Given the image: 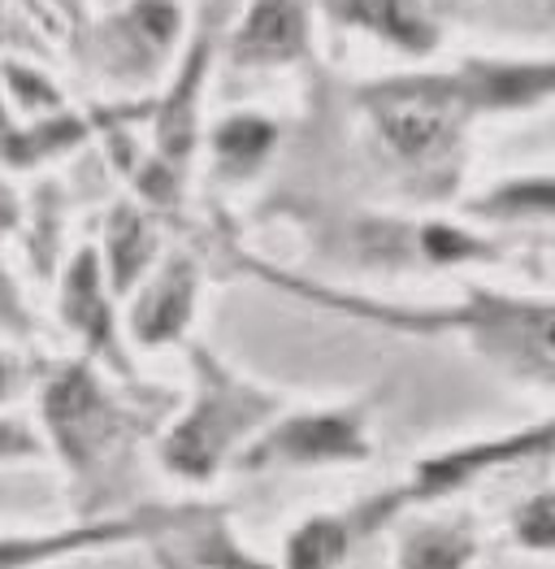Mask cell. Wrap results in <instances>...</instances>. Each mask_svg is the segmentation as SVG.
<instances>
[{"label": "cell", "instance_id": "1", "mask_svg": "<svg viewBox=\"0 0 555 569\" xmlns=\"http://www.w3.org/2000/svg\"><path fill=\"white\" fill-rule=\"evenodd\" d=\"M44 413H48V427L57 435V443L65 448L70 461H92L95 452L113 439L118 430V413L104 405L100 387L92 382V375L83 366L65 370L61 379L48 387V400H44Z\"/></svg>", "mask_w": 555, "mask_h": 569}, {"label": "cell", "instance_id": "2", "mask_svg": "<svg viewBox=\"0 0 555 569\" xmlns=\"http://www.w3.org/2000/svg\"><path fill=\"white\" fill-rule=\"evenodd\" d=\"M256 405L261 400H252L248 391L231 387L226 379H213V396H204V405L195 409V418L186 427H179V435L165 448V461L191 478L209 475L218 466L226 439L256 418Z\"/></svg>", "mask_w": 555, "mask_h": 569}, {"label": "cell", "instance_id": "3", "mask_svg": "<svg viewBox=\"0 0 555 569\" xmlns=\"http://www.w3.org/2000/svg\"><path fill=\"white\" fill-rule=\"evenodd\" d=\"M361 430L356 418H295L274 430L252 461H334V457H361Z\"/></svg>", "mask_w": 555, "mask_h": 569}, {"label": "cell", "instance_id": "4", "mask_svg": "<svg viewBox=\"0 0 555 569\" xmlns=\"http://www.w3.org/2000/svg\"><path fill=\"white\" fill-rule=\"evenodd\" d=\"M304 48V22L291 0H256L248 13L239 40H234V61H286Z\"/></svg>", "mask_w": 555, "mask_h": 569}, {"label": "cell", "instance_id": "5", "mask_svg": "<svg viewBox=\"0 0 555 569\" xmlns=\"http://www.w3.org/2000/svg\"><path fill=\"white\" fill-rule=\"evenodd\" d=\"M382 127L404 152H430L456 131V118L443 104V96H404L382 109Z\"/></svg>", "mask_w": 555, "mask_h": 569}, {"label": "cell", "instance_id": "6", "mask_svg": "<svg viewBox=\"0 0 555 569\" xmlns=\"http://www.w3.org/2000/svg\"><path fill=\"white\" fill-rule=\"evenodd\" d=\"M334 9H339V18L361 22V27H370L377 36L395 40L400 48L425 52V48L434 44L430 22L416 13L413 4H404V0H334Z\"/></svg>", "mask_w": 555, "mask_h": 569}, {"label": "cell", "instance_id": "7", "mask_svg": "<svg viewBox=\"0 0 555 569\" xmlns=\"http://www.w3.org/2000/svg\"><path fill=\"white\" fill-rule=\"evenodd\" d=\"M186 305H191V270L179 261V266H170V270L157 279V287L139 300L135 335L139 339H148V343L170 339V335L186 322Z\"/></svg>", "mask_w": 555, "mask_h": 569}, {"label": "cell", "instance_id": "8", "mask_svg": "<svg viewBox=\"0 0 555 569\" xmlns=\"http://www.w3.org/2000/svg\"><path fill=\"white\" fill-rule=\"evenodd\" d=\"M555 88V70H538V66H473L456 83V92L464 100H482V104H521V100H534L538 92Z\"/></svg>", "mask_w": 555, "mask_h": 569}, {"label": "cell", "instance_id": "9", "mask_svg": "<svg viewBox=\"0 0 555 569\" xmlns=\"http://www.w3.org/2000/svg\"><path fill=\"white\" fill-rule=\"evenodd\" d=\"M343 548H347V530L330 518H317L291 539V566H334Z\"/></svg>", "mask_w": 555, "mask_h": 569}, {"label": "cell", "instance_id": "10", "mask_svg": "<svg viewBox=\"0 0 555 569\" xmlns=\"http://www.w3.org/2000/svg\"><path fill=\"white\" fill-rule=\"evenodd\" d=\"M274 140V131L256 118H234L218 131V152L226 157V166H252Z\"/></svg>", "mask_w": 555, "mask_h": 569}, {"label": "cell", "instance_id": "11", "mask_svg": "<svg viewBox=\"0 0 555 569\" xmlns=\"http://www.w3.org/2000/svg\"><path fill=\"white\" fill-rule=\"evenodd\" d=\"M109 252H113V274H118V287H127L135 279V270L148 261V252H152V239H148V227L131 218V213H122L118 218V231H113V243H109Z\"/></svg>", "mask_w": 555, "mask_h": 569}, {"label": "cell", "instance_id": "12", "mask_svg": "<svg viewBox=\"0 0 555 569\" xmlns=\"http://www.w3.org/2000/svg\"><path fill=\"white\" fill-rule=\"evenodd\" d=\"M543 439V435H538ZM538 439H525V443H508V448H495V452H486V461H495V457H512V452H525L529 443H538ZM482 461V457H477ZM477 461H468V457H456V461H434V466H425V487H447L456 475H464L468 466H477Z\"/></svg>", "mask_w": 555, "mask_h": 569}, {"label": "cell", "instance_id": "13", "mask_svg": "<svg viewBox=\"0 0 555 569\" xmlns=\"http://www.w3.org/2000/svg\"><path fill=\"white\" fill-rule=\"evenodd\" d=\"M464 543H456V539H421V543H413V557L408 561H416V566H452V561H461Z\"/></svg>", "mask_w": 555, "mask_h": 569}, {"label": "cell", "instance_id": "14", "mask_svg": "<svg viewBox=\"0 0 555 569\" xmlns=\"http://www.w3.org/2000/svg\"><path fill=\"white\" fill-rule=\"evenodd\" d=\"M500 204L512 209H555V183H525V188H508L500 196Z\"/></svg>", "mask_w": 555, "mask_h": 569}, {"label": "cell", "instance_id": "15", "mask_svg": "<svg viewBox=\"0 0 555 569\" xmlns=\"http://www.w3.org/2000/svg\"><path fill=\"white\" fill-rule=\"evenodd\" d=\"M31 448H36V439L18 422H0V457H18V452H31Z\"/></svg>", "mask_w": 555, "mask_h": 569}, {"label": "cell", "instance_id": "16", "mask_svg": "<svg viewBox=\"0 0 555 569\" xmlns=\"http://www.w3.org/2000/svg\"><path fill=\"white\" fill-rule=\"evenodd\" d=\"M521 535H525L529 543H538V548H555V513H534Z\"/></svg>", "mask_w": 555, "mask_h": 569}, {"label": "cell", "instance_id": "17", "mask_svg": "<svg viewBox=\"0 0 555 569\" xmlns=\"http://www.w3.org/2000/svg\"><path fill=\"white\" fill-rule=\"evenodd\" d=\"M9 379H13V370H9V361H0V396L9 391Z\"/></svg>", "mask_w": 555, "mask_h": 569}]
</instances>
